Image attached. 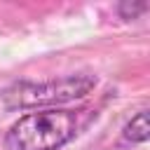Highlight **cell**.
<instances>
[{"label":"cell","mask_w":150,"mask_h":150,"mask_svg":"<svg viewBox=\"0 0 150 150\" xmlns=\"http://www.w3.org/2000/svg\"><path fill=\"white\" fill-rule=\"evenodd\" d=\"M94 117V110L80 108V110H38L19 117L7 136L5 145L7 150H59L66 143H70Z\"/></svg>","instance_id":"1"},{"label":"cell","mask_w":150,"mask_h":150,"mask_svg":"<svg viewBox=\"0 0 150 150\" xmlns=\"http://www.w3.org/2000/svg\"><path fill=\"white\" fill-rule=\"evenodd\" d=\"M94 87L96 80L91 75H68L49 82H19L0 94V108L16 110V108L61 105L87 96Z\"/></svg>","instance_id":"2"},{"label":"cell","mask_w":150,"mask_h":150,"mask_svg":"<svg viewBox=\"0 0 150 150\" xmlns=\"http://www.w3.org/2000/svg\"><path fill=\"white\" fill-rule=\"evenodd\" d=\"M122 138L127 143H145L150 138V127H148V110L136 112L122 129Z\"/></svg>","instance_id":"3"},{"label":"cell","mask_w":150,"mask_h":150,"mask_svg":"<svg viewBox=\"0 0 150 150\" xmlns=\"http://www.w3.org/2000/svg\"><path fill=\"white\" fill-rule=\"evenodd\" d=\"M145 9H148V5H145V2H141V5L122 2V5H120V14H122L124 19H134L136 14H141V12H145Z\"/></svg>","instance_id":"4"}]
</instances>
